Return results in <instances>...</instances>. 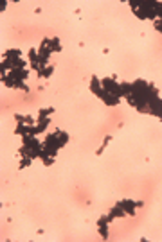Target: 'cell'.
I'll return each mask as SVG.
<instances>
[{
  "label": "cell",
  "mask_w": 162,
  "mask_h": 242,
  "mask_svg": "<svg viewBox=\"0 0 162 242\" xmlns=\"http://www.w3.org/2000/svg\"><path fill=\"white\" fill-rule=\"evenodd\" d=\"M119 205H121V206L124 208V212H126V214H130V215H133V214H135L133 206H137V203H133V201H121Z\"/></svg>",
  "instance_id": "1"
},
{
  "label": "cell",
  "mask_w": 162,
  "mask_h": 242,
  "mask_svg": "<svg viewBox=\"0 0 162 242\" xmlns=\"http://www.w3.org/2000/svg\"><path fill=\"white\" fill-rule=\"evenodd\" d=\"M99 233H101L103 239H108V230H106V226H99Z\"/></svg>",
  "instance_id": "3"
},
{
  "label": "cell",
  "mask_w": 162,
  "mask_h": 242,
  "mask_svg": "<svg viewBox=\"0 0 162 242\" xmlns=\"http://www.w3.org/2000/svg\"><path fill=\"white\" fill-rule=\"evenodd\" d=\"M52 70H54L52 66H49V68H47V66H43L42 70L38 72V75H40V77H49V75H51V74H52Z\"/></svg>",
  "instance_id": "2"
}]
</instances>
